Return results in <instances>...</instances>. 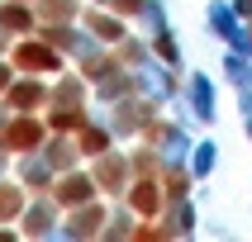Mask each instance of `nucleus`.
<instances>
[{
  "instance_id": "f257e3e1",
  "label": "nucleus",
  "mask_w": 252,
  "mask_h": 242,
  "mask_svg": "<svg viewBox=\"0 0 252 242\" xmlns=\"http://www.w3.org/2000/svg\"><path fill=\"white\" fill-rule=\"evenodd\" d=\"M14 62L29 67V71H53L57 67V53H53V48H43V43H24V48L14 53Z\"/></svg>"
},
{
  "instance_id": "f03ea898",
  "label": "nucleus",
  "mask_w": 252,
  "mask_h": 242,
  "mask_svg": "<svg viewBox=\"0 0 252 242\" xmlns=\"http://www.w3.org/2000/svg\"><path fill=\"white\" fill-rule=\"evenodd\" d=\"M57 199H62V204H81V199H91V181H86V176H67V181L57 185Z\"/></svg>"
},
{
  "instance_id": "7ed1b4c3",
  "label": "nucleus",
  "mask_w": 252,
  "mask_h": 242,
  "mask_svg": "<svg viewBox=\"0 0 252 242\" xmlns=\"http://www.w3.org/2000/svg\"><path fill=\"white\" fill-rule=\"evenodd\" d=\"M38 138H43V128L33 124V119H19V124H14L10 133H5V142H10V147H33Z\"/></svg>"
},
{
  "instance_id": "20e7f679",
  "label": "nucleus",
  "mask_w": 252,
  "mask_h": 242,
  "mask_svg": "<svg viewBox=\"0 0 252 242\" xmlns=\"http://www.w3.org/2000/svg\"><path fill=\"white\" fill-rule=\"evenodd\" d=\"M157 204H162V195L153 190V181H143L138 190H133V209L138 214H157Z\"/></svg>"
},
{
  "instance_id": "39448f33",
  "label": "nucleus",
  "mask_w": 252,
  "mask_h": 242,
  "mask_svg": "<svg viewBox=\"0 0 252 242\" xmlns=\"http://www.w3.org/2000/svg\"><path fill=\"white\" fill-rule=\"evenodd\" d=\"M14 105H19V109H29V105H38V100H43V90H38V85H19V90H14Z\"/></svg>"
},
{
  "instance_id": "423d86ee",
  "label": "nucleus",
  "mask_w": 252,
  "mask_h": 242,
  "mask_svg": "<svg viewBox=\"0 0 252 242\" xmlns=\"http://www.w3.org/2000/svg\"><path fill=\"white\" fill-rule=\"evenodd\" d=\"M0 24H5V28H29V14L14 10V5H5V10H0Z\"/></svg>"
},
{
  "instance_id": "0eeeda50",
  "label": "nucleus",
  "mask_w": 252,
  "mask_h": 242,
  "mask_svg": "<svg viewBox=\"0 0 252 242\" xmlns=\"http://www.w3.org/2000/svg\"><path fill=\"white\" fill-rule=\"evenodd\" d=\"M19 214V190H0V218Z\"/></svg>"
},
{
  "instance_id": "6e6552de",
  "label": "nucleus",
  "mask_w": 252,
  "mask_h": 242,
  "mask_svg": "<svg viewBox=\"0 0 252 242\" xmlns=\"http://www.w3.org/2000/svg\"><path fill=\"white\" fill-rule=\"evenodd\" d=\"M53 128H81V109H76V114H71V109H62V114L53 119Z\"/></svg>"
},
{
  "instance_id": "1a4fd4ad",
  "label": "nucleus",
  "mask_w": 252,
  "mask_h": 242,
  "mask_svg": "<svg viewBox=\"0 0 252 242\" xmlns=\"http://www.w3.org/2000/svg\"><path fill=\"white\" fill-rule=\"evenodd\" d=\"M86 152H105V133H95V128H86Z\"/></svg>"
},
{
  "instance_id": "9d476101",
  "label": "nucleus",
  "mask_w": 252,
  "mask_h": 242,
  "mask_svg": "<svg viewBox=\"0 0 252 242\" xmlns=\"http://www.w3.org/2000/svg\"><path fill=\"white\" fill-rule=\"evenodd\" d=\"M91 28H95L100 38H119V24H110V19H91Z\"/></svg>"
},
{
  "instance_id": "9b49d317",
  "label": "nucleus",
  "mask_w": 252,
  "mask_h": 242,
  "mask_svg": "<svg viewBox=\"0 0 252 242\" xmlns=\"http://www.w3.org/2000/svg\"><path fill=\"white\" fill-rule=\"evenodd\" d=\"M100 181H119V161H105L100 166Z\"/></svg>"
},
{
  "instance_id": "f8f14e48",
  "label": "nucleus",
  "mask_w": 252,
  "mask_h": 242,
  "mask_svg": "<svg viewBox=\"0 0 252 242\" xmlns=\"http://www.w3.org/2000/svg\"><path fill=\"white\" fill-rule=\"evenodd\" d=\"M143 0H119V10H138Z\"/></svg>"
},
{
  "instance_id": "ddd939ff",
  "label": "nucleus",
  "mask_w": 252,
  "mask_h": 242,
  "mask_svg": "<svg viewBox=\"0 0 252 242\" xmlns=\"http://www.w3.org/2000/svg\"><path fill=\"white\" fill-rule=\"evenodd\" d=\"M5 81H10V71H5V67H0V85H5Z\"/></svg>"
}]
</instances>
